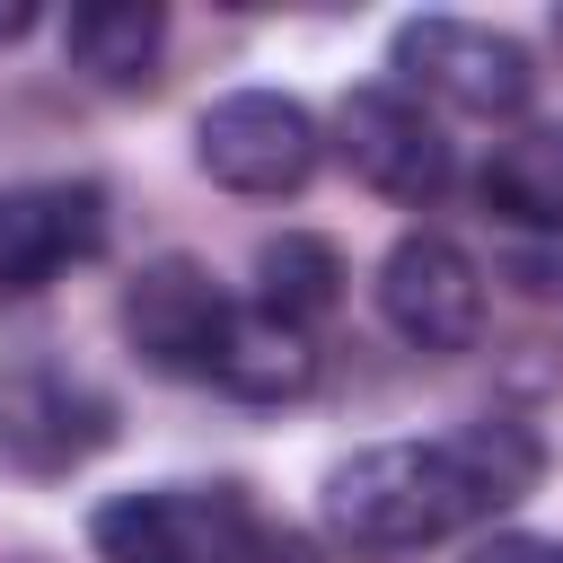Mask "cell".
I'll list each match as a JSON object with an SVG mask.
<instances>
[{"label":"cell","instance_id":"1","mask_svg":"<svg viewBox=\"0 0 563 563\" xmlns=\"http://www.w3.org/2000/svg\"><path fill=\"white\" fill-rule=\"evenodd\" d=\"M325 528L361 554H413V545H440L449 528H466V484L449 466L440 440H378V449H352L325 466V493H317Z\"/></svg>","mask_w":563,"mask_h":563},{"label":"cell","instance_id":"2","mask_svg":"<svg viewBox=\"0 0 563 563\" xmlns=\"http://www.w3.org/2000/svg\"><path fill=\"white\" fill-rule=\"evenodd\" d=\"M255 510L238 484H141L88 510L97 563H238Z\"/></svg>","mask_w":563,"mask_h":563},{"label":"cell","instance_id":"3","mask_svg":"<svg viewBox=\"0 0 563 563\" xmlns=\"http://www.w3.org/2000/svg\"><path fill=\"white\" fill-rule=\"evenodd\" d=\"M317 150H325V141H317V114H308L299 97H282V88H229V97H211L202 123H194L202 176L229 185V194H246V202L299 194V185L317 176Z\"/></svg>","mask_w":563,"mask_h":563},{"label":"cell","instance_id":"4","mask_svg":"<svg viewBox=\"0 0 563 563\" xmlns=\"http://www.w3.org/2000/svg\"><path fill=\"white\" fill-rule=\"evenodd\" d=\"M114 440V396L79 378L53 352H26L0 369V466L18 475H70Z\"/></svg>","mask_w":563,"mask_h":563},{"label":"cell","instance_id":"5","mask_svg":"<svg viewBox=\"0 0 563 563\" xmlns=\"http://www.w3.org/2000/svg\"><path fill=\"white\" fill-rule=\"evenodd\" d=\"M387 62H396V88H422V97H440L457 114H484V123L519 114L537 97L528 44L501 35V26H475V18H405Z\"/></svg>","mask_w":563,"mask_h":563},{"label":"cell","instance_id":"6","mask_svg":"<svg viewBox=\"0 0 563 563\" xmlns=\"http://www.w3.org/2000/svg\"><path fill=\"white\" fill-rule=\"evenodd\" d=\"M229 317H238L229 290L194 255H158V264H141L123 282V343L158 378H211L220 343H229Z\"/></svg>","mask_w":563,"mask_h":563},{"label":"cell","instance_id":"7","mask_svg":"<svg viewBox=\"0 0 563 563\" xmlns=\"http://www.w3.org/2000/svg\"><path fill=\"white\" fill-rule=\"evenodd\" d=\"M334 150L387 202H440L449 194V141L422 114V97L396 88V79H369V88H352L334 106Z\"/></svg>","mask_w":563,"mask_h":563},{"label":"cell","instance_id":"8","mask_svg":"<svg viewBox=\"0 0 563 563\" xmlns=\"http://www.w3.org/2000/svg\"><path fill=\"white\" fill-rule=\"evenodd\" d=\"M378 317L413 343V352H466L484 334V273L457 238L413 229L387 246L378 264Z\"/></svg>","mask_w":563,"mask_h":563},{"label":"cell","instance_id":"9","mask_svg":"<svg viewBox=\"0 0 563 563\" xmlns=\"http://www.w3.org/2000/svg\"><path fill=\"white\" fill-rule=\"evenodd\" d=\"M106 246V194L97 185H0V299L44 290L62 264Z\"/></svg>","mask_w":563,"mask_h":563},{"label":"cell","instance_id":"10","mask_svg":"<svg viewBox=\"0 0 563 563\" xmlns=\"http://www.w3.org/2000/svg\"><path fill=\"white\" fill-rule=\"evenodd\" d=\"M211 387H229L238 405H290V396H308V387H317V343H308V325H282L273 308H238Z\"/></svg>","mask_w":563,"mask_h":563},{"label":"cell","instance_id":"11","mask_svg":"<svg viewBox=\"0 0 563 563\" xmlns=\"http://www.w3.org/2000/svg\"><path fill=\"white\" fill-rule=\"evenodd\" d=\"M158 44H167V9H150V0H88L62 26L70 70H88L97 88H150L158 79Z\"/></svg>","mask_w":563,"mask_h":563},{"label":"cell","instance_id":"12","mask_svg":"<svg viewBox=\"0 0 563 563\" xmlns=\"http://www.w3.org/2000/svg\"><path fill=\"white\" fill-rule=\"evenodd\" d=\"M440 449H449L475 519H493V510H510V501H528V493L545 484V440H537L528 422H466V431H449Z\"/></svg>","mask_w":563,"mask_h":563},{"label":"cell","instance_id":"13","mask_svg":"<svg viewBox=\"0 0 563 563\" xmlns=\"http://www.w3.org/2000/svg\"><path fill=\"white\" fill-rule=\"evenodd\" d=\"M484 211L510 229H563V123H528L484 158Z\"/></svg>","mask_w":563,"mask_h":563},{"label":"cell","instance_id":"14","mask_svg":"<svg viewBox=\"0 0 563 563\" xmlns=\"http://www.w3.org/2000/svg\"><path fill=\"white\" fill-rule=\"evenodd\" d=\"M343 299V255L317 229H282L255 246V308H273L282 325H317Z\"/></svg>","mask_w":563,"mask_h":563},{"label":"cell","instance_id":"15","mask_svg":"<svg viewBox=\"0 0 563 563\" xmlns=\"http://www.w3.org/2000/svg\"><path fill=\"white\" fill-rule=\"evenodd\" d=\"M238 563H325V545L299 537V528H255V537L238 545Z\"/></svg>","mask_w":563,"mask_h":563},{"label":"cell","instance_id":"16","mask_svg":"<svg viewBox=\"0 0 563 563\" xmlns=\"http://www.w3.org/2000/svg\"><path fill=\"white\" fill-rule=\"evenodd\" d=\"M466 563H563V545H554V537H528V528H501V537H484Z\"/></svg>","mask_w":563,"mask_h":563},{"label":"cell","instance_id":"17","mask_svg":"<svg viewBox=\"0 0 563 563\" xmlns=\"http://www.w3.org/2000/svg\"><path fill=\"white\" fill-rule=\"evenodd\" d=\"M26 26H35V9H0V44H18Z\"/></svg>","mask_w":563,"mask_h":563},{"label":"cell","instance_id":"18","mask_svg":"<svg viewBox=\"0 0 563 563\" xmlns=\"http://www.w3.org/2000/svg\"><path fill=\"white\" fill-rule=\"evenodd\" d=\"M545 35H554V53H563V0H554V18H545Z\"/></svg>","mask_w":563,"mask_h":563}]
</instances>
